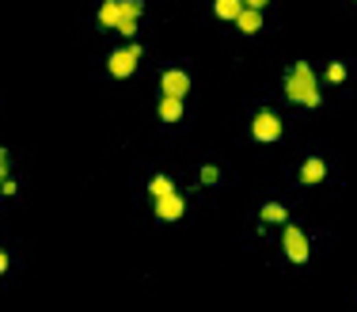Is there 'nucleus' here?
Instances as JSON below:
<instances>
[{
  "instance_id": "obj_1",
  "label": "nucleus",
  "mask_w": 357,
  "mask_h": 312,
  "mask_svg": "<svg viewBox=\"0 0 357 312\" xmlns=\"http://www.w3.org/2000/svg\"><path fill=\"white\" fill-rule=\"evenodd\" d=\"M285 99L289 103H304V107L316 111L319 107V88H316V73H312L308 61H297L285 76Z\"/></svg>"
},
{
  "instance_id": "obj_2",
  "label": "nucleus",
  "mask_w": 357,
  "mask_h": 312,
  "mask_svg": "<svg viewBox=\"0 0 357 312\" xmlns=\"http://www.w3.org/2000/svg\"><path fill=\"white\" fill-rule=\"evenodd\" d=\"M281 244H285V255H289V263H297V267H304V263H308L312 244H308V236H304V232L297 229V225H285Z\"/></svg>"
},
{
  "instance_id": "obj_3",
  "label": "nucleus",
  "mask_w": 357,
  "mask_h": 312,
  "mask_svg": "<svg viewBox=\"0 0 357 312\" xmlns=\"http://www.w3.org/2000/svg\"><path fill=\"white\" fill-rule=\"evenodd\" d=\"M281 118L274 115V111H259L255 115V122H251V137L255 141H262V145H274V141H281Z\"/></svg>"
},
{
  "instance_id": "obj_4",
  "label": "nucleus",
  "mask_w": 357,
  "mask_h": 312,
  "mask_svg": "<svg viewBox=\"0 0 357 312\" xmlns=\"http://www.w3.org/2000/svg\"><path fill=\"white\" fill-rule=\"evenodd\" d=\"M137 58H141V46H126V49H114L106 69H111L114 80H126V76L137 73Z\"/></svg>"
},
{
  "instance_id": "obj_5",
  "label": "nucleus",
  "mask_w": 357,
  "mask_h": 312,
  "mask_svg": "<svg viewBox=\"0 0 357 312\" xmlns=\"http://www.w3.org/2000/svg\"><path fill=\"white\" fill-rule=\"evenodd\" d=\"M152 214L160 217V221H178V217L187 214V202H183V194L178 190H171V194H160V198H152Z\"/></svg>"
},
{
  "instance_id": "obj_6",
  "label": "nucleus",
  "mask_w": 357,
  "mask_h": 312,
  "mask_svg": "<svg viewBox=\"0 0 357 312\" xmlns=\"http://www.w3.org/2000/svg\"><path fill=\"white\" fill-rule=\"evenodd\" d=\"M160 88H163V96H178V99H187V91H190V76L183 73V69H168V73H163V80H160Z\"/></svg>"
},
{
  "instance_id": "obj_7",
  "label": "nucleus",
  "mask_w": 357,
  "mask_h": 312,
  "mask_svg": "<svg viewBox=\"0 0 357 312\" xmlns=\"http://www.w3.org/2000/svg\"><path fill=\"white\" fill-rule=\"evenodd\" d=\"M323 179H327V164L319 160V156H312V160H304V164H301V183H304V187H319Z\"/></svg>"
},
{
  "instance_id": "obj_8",
  "label": "nucleus",
  "mask_w": 357,
  "mask_h": 312,
  "mask_svg": "<svg viewBox=\"0 0 357 312\" xmlns=\"http://www.w3.org/2000/svg\"><path fill=\"white\" fill-rule=\"evenodd\" d=\"M160 118L163 122H183V99L178 96H160Z\"/></svg>"
},
{
  "instance_id": "obj_9",
  "label": "nucleus",
  "mask_w": 357,
  "mask_h": 312,
  "mask_svg": "<svg viewBox=\"0 0 357 312\" xmlns=\"http://www.w3.org/2000/svg\"><path fill=\"white\" fill-rule=\"evenodd\" d=\"M232 23L240 27V31H244V34H259V31H262V12H255V8H244V12H240V16L232 19Z\"/></svg>"
},
{
  "instance_id": "obj_10",
  "label": "nucleus",
  "mask_w": 357,
  "mask_h": 312,
  "mask_svg": "<svg viewBox=\"0 0 357 312\" xmlns=\"http://www.w3.org/2000/svg\"><path fill=\"white\" fill-rule=\"evenodd\" d=\"M240 12H244V0H213V16L224 19V23H232Z\"/></svg>"
},
{
  "instance_id": "obj_11",
  "label": "nucleus",
  "mask_w": 357,
  "mask_h": 312,
  "mask_svg": "<svg viewBox=\"0 0 357 312\" xmlns=\"http://www.w3.org/2000/svg\"><path fill=\"white\" fill-rule=\"evenodd\" d=\"M118 19H122L118 0H103V4H99V23H103V27H118Z\"/></svg>"
},
{
  "instance_id": "obj_12",
  "label": "nucleus",
  "mask_w": 357,
  "mask_h": 312,
  "mask_svg": "<svg viewBox=\"0 0 357 312\" xmlns=\"http://www.w3.org/2000/svg\"><path fill=\"white\" fill-rule=\"evenodd\" d=\"M262 221H274V225H285V221H289V214H285V205L281 202H266V205H262Z\"/></svg>"
},
{
  "instance_id": "obj_13",
  "label": "nucleus",
  "mask_w": 357,
  "mask_h": 312,
  "mask_svg": "<svg viewBox=\"0 0 357 312\" xmlns=\"http://www.w3.org/2000/svg\"><path fill=\"white\" fill-rule=\"evenodd\" d=\"M175 190V183H171V175H152V183H148V194L160 198V194H171Z\"/></svg>"
},
{
  "instance_id": "obj_14",
  "label": "nucleus",
  "mask_w": 357,
  "mask_h": 312,
  "mask_svg": "<svg viewBox=\"0 0 357 312\" xmlns=\"http://www.w3.org/2000/svg\"><path fill=\"white\" fill-rule=\"evenodd\" d=\"M118 12H122V19H137L145 12V4L141 0H118Z\"/></svg>"
},
{
  "instance_id": "obj_15",
  "label": "nucleus",
  "mask_w": 357,
  "mask_h": 312,
  "mask_svg": "<svg viewBox=\"0 0 357 312\" xmlns=\"http://www.w3.org/2000/svg\"><path fill=\"white\" fill-rule=\"evenodd\" d=\"M346 76H349V69L342 65V61H331V65H327V80H331V84H342Z\"/></svg>"
},
{
  "instance_id": "obj_16",
  "label": "nucleus",
  "mask_w": 357,
  "mask_h": 312,
  "mask_svg": "<svg viewBox=\"0 0 357 312\" xmlns=\"http://www.w3.org/2000/svg\"><path fill=\"white\" fill-rule=\"evenodd\" d=\"M202 183H205V187H217V183H220V172H217L213 164H205V168H202Z\"/></svg>"
},
{
  "instance_id": "obj_17",
  "label": "nucleus",
  "mask_w": 357,
  "mask_h": 312,
  "mask_svg": "<svg viewBox=\"0 0 357 312\" xmlns=\"http://www.w3.org/2000/svg\"><path fill=\"white\" fill-rule=\"evenodd\" d=\"M114 31H122L126 38H133V34H137V19H118V27H114Z\"/></svg>"
},
{
  "instance_id": "obj_18",
  "label": "nucleus",
  "mask_w": 357,
  "mask_h": 312,
  "mask_svg": "<svg viewBox=\"0 0 357 312\" xmlns=\"http://www.w3.org/2000/svg\"><path fill=\"white\" fill-rule=\"evenodd\" d=\"M16 183H12V179H0V194H4V198H16Z\"/></svg>"
},
{
  "instance_id": "obj_19",
  "label": "nucleus",
  "mask_w": 357,
  "mask_h": 312,
  "mask_svg": "<svg viewBox=\"0 0 357 312\" xmlns=\"http://www.w3.org/2000/svg\"><path fill=\"white\" fill-rule=\"evenodd\" d=\"M0 179H8V148H0Z\"/></svg>"
},
{
  "instance_id": "obj_20",
  "label": "nucleus",
  "mask_w": 357,
  "mask_h": 312,
  "mask_svg": "<svg viewBox=\"0 0 357 312\" xmlns=\"http://www.w3.org/2000/svg\"><path fill=\"white\" fill-rule=\"evenodd\" d=\"M266 4H270V0H244V8H255V12H262Z\"/></svg>"
},
{
  "instance_id": "obj_21",
  "label": "nucleus",
  "mask_w": 357,
  "mask_h": 312,
  "mask_svg": "<svg viewBox=\"0 0 357 312\" xmlns=\"http://www.w3.org/2000/svg\"><path fill=\"white\" fill-rule=\"evenodd\" d=\"M8 263H12V259H8V252H0V274L8 271Z\"/></svg>"
}]
</instances>
